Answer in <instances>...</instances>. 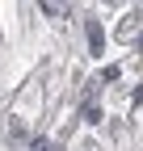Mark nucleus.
I'll list each match as a JSON object with an SVG mask.
<instances>
[{
  "instance_id": "obj_1",
  "label": "nucleus",
  "mask_w": 143,
  "mask_h": 151,
  "mask_svg": "<svg viewBox=\"0 0 143 151\" xmlns=\"http://www.w3.org/2000/svg\"><path fill=\"white\" fill-rule=\"evenodd\" d=\"M42 9H46L51 17H63V13H67V9H63V0H42Z\"/></svg>"
},
{
  "instance_id": "obj_2",
  "label": "nucleus",
  "mask_w": 143,
  "mask_h": 151,
  "mask_svg": "<svg viewBox=\"0 0 143 151\" xmlns=\"http://www.w3.org/2000/svg\"><path fill=\"white\" fill-rule=\"evenodd\" d=\"M88 42H93V50L101 55V25H88Z\"/></svg>"
}]
</instances>
